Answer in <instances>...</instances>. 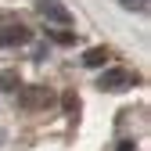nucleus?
I'll return each mask as SVG.
<instances>
[{
    "instance_id": "f257e3e1",
    "label": "nucleus",
    "mask_w": 151,
    "mask_h": 151,
    "mask_svg": "<svg viewBox=\"0 0 151 151\" xmlns=\"http://www.w3.org/2000/svg\"><path fill=\"white\" fill-rule=\"evenodd\" d=\"M36 11H40L50 25H68L72 22V14H68V7L61 0H36Z\"/></svg>"
},
{
    "instance_id": "f03ea898",
    "label": "nucleus",
    "mask_w": 151,
    "mask_h": 151,
    "mask_svg": "<svg viewBox=\"0 0 151 151\" xmlns=\"http://www.w3.org/2000/svg\"><path fill=\"white\" fill-rule=\"evenodd\" d=\"M133 83H137L133 72H126V68H108L101 79H97L101 90H122V86H133Z\"/></svg>"
},
{
    "instance_id": "7ed1b4c3",
    "label": "nucleus",
    "mask_w": 151,
    "mask_h": 151,
    "mask_svg": "<svg viewBox=\"0 0 151 151\" xmlns=\"http://www.w3.org/2000/svg\"><path fill=\"white\" fill-rule=\"evenodd\" d=\"M29 40V29L18 22H0V47H18Z\"/></svg>"
},
{
    "instance_id": "20e7f679",
    "label": "nucleus",
    "mask_w": 151,
    "mask_h": 151,
    "mask_svg": "<svg viewBox=\"0 0 151 151\" xmlns=\"http://www.w3.org/2000/svg\"><path fill=\"white\" fill-rule=\"evenodd\" d=\"M22 104H25V108H43V104H50V90H43V86L22 90Z\"/></svg>"
},
{
    "instance_id": "39448f33",
    "label": "nucleus",
    "mask_w": 151,
    "mask_h": 151,
    "mask_svg": "<svg viewBox=\"0 0 151 151\" xmlns=\"http://www.w3.org/2000/svg\"><path fill=\"white\" fill-rule=\"evenodd\" d=\"M104 61H108V50H104V47L86 50V54H83V65H86V68H97V65H104Z\"/></svg>"
},
{
    "instance_id": "423d86ee",
    "label": "nucleus",
    "mask_w": 151,
    "mask_h": 151,
    "mask_svg": "<svg viewBox=\"0 0 151 151\" xmlns=\"http://www.w3.org/2000/svg\"><path fill=\"white\" fill-rule=\"evenodd\" d=\"M50 40H54V43H76V36H72L68 29H50Z\"/></svg>"
},
{
    "instance_id": "0eeeda50",
    "label": "nucleus",
    "mask_w": 151,
    "mask_h": 151,
    "mask_svg": "<svg viewBox=\"0 0 151 151\" xmlns=\"http://www.w3.org/2000/svg\"><path fill=\"white\" fill-rule=\"evenodd\" d=\"M0 86H4V90H18V76L14 72H4V76H0Z\"/></svg>"
},
{
    "instance_id": "6e6552de",
    "label": "nucleus",
    "mask_w": 151,
    "mask_h": 151,
    "mask_svg": "<svg viewBox=\"0 0 151 151\" xmlns=\"http://www.w3.org/2000/svg\"><path fill=\"white\" fill-rule=\"evenodd\" d=\"M126 11H147V0H119Z\"/></svg>"
},
{
    "instance_id": "1a4fd4ad",
    "label": "nucleus",
    "mask_w": 151,
    "mask_h": 151,
    "mask_svg": "<svg viewBox=\"0 0 151 151\" xmlns=\"http://www.w3.org/2000/svg\"><path fill=\"white\" fill-rule=\"evenodd\" d=\"M119 151H133V144H129V140H126V144H119Z\"/></svg>"
}]
</instances>
